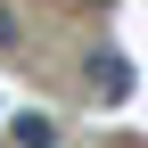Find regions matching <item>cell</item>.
I'll return each mask as SVG.
<instances>
[{"label": "cell", "instance_id": "obj_1", "mask_svg": "<svg viewBox=\"0 0 148 148\" xmlns=\"http://www.w3.org/2000/svg\"><path fill=\"white\" fill-rule=\"evenodd\" d=\"M82 82H90V99H99V107H123V99L140 90V74H132L123 49H90V58H82Z\"/></svg>", "mask_w": 148, "mask_h": 148}, {"label": "cell", "instance_id": "obj_2", "mask_svg": "<svg viewBox=\"0 0 148 148\" xmlns=\"http://www.w3.org/2000/svg\"><path fill=\"white\" fill-rule=\"evenodd\" d=\"M16 148H58V123L49 115H16Z\"/></svg>", "mask_w": 148, "mask_h": 148}, {"label": "cell", "instance_id": "obj_3", "mask_svg": "<svg viewBox=\"0 0 148 148\" xmlns=\"http://www.w3.org/2000/svg\"><path fill=\"white\" fill-rule=\"evenodd\" d=\"M25 41V25H16V8H0V49H16Z\"/></svg>", "mask_w": 148, "mask_h": 148}, {"label": "cell", "instance_id": "obj_4", "mask_svg": "<svg viewBox=\"0 0 148 148\" xmlns=\"http://www.w3.org/2000/svg\"><path fill=\"white\" fill-rule=\"evenodd\" d=\"M82 8H115V0H82Z\"/></svg>", "mask_w": 148, "mask_h": 148}, {"label": "cell", "instance_id": "obj_5", "mask_svg": "<svg viewBox=\"0 0 148 148\" xmlns=\"http://www.w3.org/2000/svg\"><path fill=\"white\" fill-rule=\"evenodd\" d=\"M0 107H8V99H0Z\"/></svg>", "mask_w": 148, "mask_h": 148}]
</instances>
